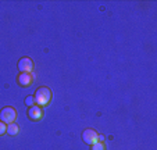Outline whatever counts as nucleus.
Listing matches in <instances>:
<instances>
[{
	"mask_svg": "<svg viewBox=\"0 0 157 150\" xmlns=\"http://www.w3.org/2000/svg\"><path fill=\"white\" fill-rule=\"evenodd\" d=\"M32 79H33V75L31 72H21L20 75H18L17 78V82L20 86H24V88H27V86H29L31 83H32Z\"/></svg>",
	"mask_w": 157,
	"mask_h": 150,
	"instance_id": "39448f33",
	"label": "nucleus"
},
{
	"mask_svg": "<svg viewBox=\"0 0 157 150\" xmlns=\"http://www.w3.org/2000/svg\"><path fill=\"white\" fill-rule=\"evenodd\" d=\"M7 132V125L3 122V121H0V136L4 135Z\"/></svg>",
	"mask_w": 157,
	"mask_h": 150,
	"instance_id": "9d476101",
	"label": "nucleus"
},
{
	"mask_svg": "<svg viewBox=\"0 0 157 150\" xmlns=\"http://www.w3.org/2000/svg\"><path fill=\"white\" fill-rule=\"evenodd\" d=\"M17 118V111H15L13 107H4L0 111V121H3L6 125L9 124H13Z\"/></svg>",
	"mask_w": 157,
	"mask_h": 150,
	"instance_id": "f03ea898",
	"label": "nucleus"
},
{
	"mask_svg": "<svg viewBox=\"0 0 157 150\" xmlns=\"http://www.w3.org/2000/svg\"><path fill=\"white\" fill-rule=\"evenodd\" d=\"M90 147H92V150H106V146H104L103 142H98V143L92 144Z\"/></svg>",
	"mask_w": 157,
	"mask_h": 150,
	"instance_id": "1a4fd4ad",
	"label": "nucleus"
},
{
	"mask_svg": "<svg viewBox=\"0 0 157 150\" xmlns=\"http://www.w3.org/2000/svg\"><path fill=\"white\" fill-rule=\"evenodd\" d=\"M18 131H20V127H18L17 124L13 122V124H9V125H7V132L6 133L14 136V135H17V133H18Z\"/></svg>",
	"mask_w": 157,
	"mask_h": 150,
	"instance_id": "0eeeda50",
	"label": "nucleus"
},
{
	"mask_svg": "<svg viewBox=\"0 0 157 150\" xmlns=\"http://www.w3.org/2000/svg\"><path fill=\"white\" fill-rule=\"evenodd\" d=\"M17 67H18V71H20V72H27L28 74V72L32 71L33 63H32V60H31L29 57H22V59L18 61Z\"/></svg>",
	"mask_w": 157,
	"mask_h": 150,
	"instance_id": "20e7f679",
	"label": "nucleus"
},
{
	"mask_svg": "<svg viewBox=\"0 0 157 150\" xmlns=\"http://www.w3.org/2000/svg\"><path fill=\"white\" fill-rule=\"evenodd\" d=\"M25 106H28V107L36 106V104H35V97H33V96H27V97H25Z\"/></svg>",
	"mask_w": 157,
	"mask_h": 150,
	"instance_id": "6e6552de",
	"label": "nucleus"
},
{
	"mask_svg": "<svg viewBox=\"0 0 157 150\" xmlns=\"http://www.w3.org/2000/svg\"><path fill=\"white\" fill-rule=\"evenodd\" d=\"M104 140V136L103 135H99V142H103Z\"/></svg>",
	"mask_w": 157,
	"mask_h": 150,
	"instance_id": "9b49d317",
	"label": "nucleus"
},
{
	"mask_svg": "<svg viewBox=\"0 0 157 150\" xmlns=\"http://www.w3.org/2000/svg\"><path fill=\"white\" fill-rule=\"evenodd\" d=\"M28 117L31 121H39L42 118V109L39 106H33L28 109Z\"/></svg>",
	"mask_w": 157,
	"mask_h": 150,
	"instance_id": "423d86ee",
	"label": "nucleus"
},
{
	"mask_svg": "<svg viewBox=\"0 0 157 150\" xmlns=\"http://www.w3.org/2000/svg\"><path fill=\"white\" fill-rule=\"evenodd\" d=\"M82 139H83V142H85L86 144L92 146V144H95V143H98L99 142V135H98V132H96L95 129L88 128V129H85L82 132Z\"/></svg>",
	"mask_w": 157,
	"mask_h": 150,
	"instance_id": "7ed1b4c3",
	"label": "nucleus"
},
{
	"mask_svg": "<svg viewBox=\"0 0 157 150\" xmlns=\"http://www.w3.org/2000/svg\"><path fill=\"white\" fill-rule=\"evenodd\" d=\"M33 97H35V104L36 106H48L49 103H50L52 100V90L49 88H46V86H42V88H39L38 90L35 92V94H33Z\"/></svg>",
	"mask_w": 157,
	"mask_h": 150,
	"instance_id": "f257e3e1",
	"label": "nucleus"
}]
</instances>
